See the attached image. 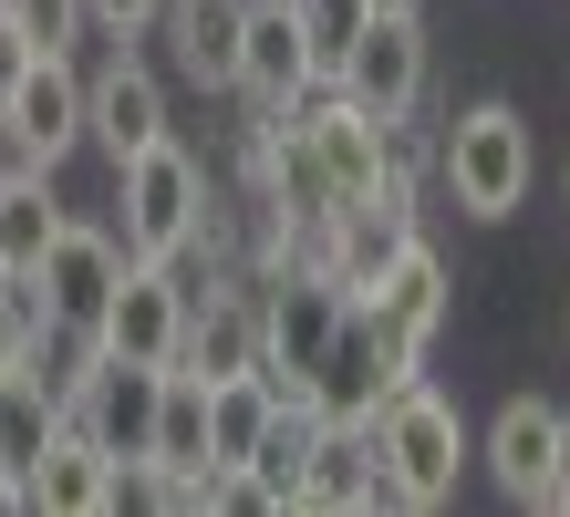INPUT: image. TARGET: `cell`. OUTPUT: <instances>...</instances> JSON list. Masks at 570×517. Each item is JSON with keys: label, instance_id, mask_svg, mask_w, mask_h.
Returning <instances> with one entry per match:
<instances>
[{"label": "cell", "instance_id": "22", "mask_svg": "<svg viewBox=\"0 0 570 517\" xmlns=\"http://www.w3.org/2000/svg\"><path fill=\"white\" fill-rule=\"evenodd\" d=\"M291 21H301V42H312L322 83H332V73H343V52L363 42V21H374V0H291Z\"/></svg>", "mask_w": 570, "mask_h": 517}, {"label": "cell", "instance_id": "3", "mask_svg": "<svg viewBox=\"0 0 570 517\" xmlns=\"http://www.w3.org/2000/svg\"><path fill=\"white\" fill-rule=\"evenodd\" d=\"M115 187H125V218H115L125 259H187L197 238H208V166H197L177 135L146 146V156H125Z\"/></svg>", "mask_w": 570, "mask_h": 517}, {"label": "cell", "instance_id": "6", "mask_svg": "<svg viewBox=\"0 0 570 517\" xmlns=\"http://www.w3.org/2000/svg\"><path fill=\"white\" fill-rule=\"evenodd\" d=\"M405 372H425V362H405L374 321H363V300H353L343 331H332V352L312 362V414H322V425H374V404L405 384Z\"/></svg>", "mask_w": 570, "mask_h": 517}, {"label": "cell", "instance_id": "23", "mask_svg": "<svg viewBox=\"0 0 570 517\" xmlns=\"http://www.w3.org/2000/svg\"><path fill=\"white\" fill-rule=\"evenodd\" d=\"M0 21H11L31 52H73L83 31H94V11H83V0H0Z\"/></svg>", "mask_w": 570, "mask_h": 517}, {"label": "cell", "instance_id": "29", "mask_svg": "<svg viewBox=\"0 0 570 517\" xmlns=\"http://www.w3.org/2000/svg\"><path fill=\"white\" fill-rule=\"evenodd\" d=\"M0 280H11V249H0Z\"/></svg>", "mask_w": 570, "mask_h": 517}, {"label": "cell", "instance_id": "7", "mask_svg": "<svg viewBox=\"0 0 570 517\" xmlns=\"http://www.w3.org/2000/svg\"><path fill=\"white\" fill-rule=\"evenodd\" d=\"M259 362V280L239 269H208V280L187 290V331H177V372L197 384H228V372Z\"/></svg>", "mask_w": 570, "mask_h": 517}, {"label": "cell", "instance_id": "19", "mask_svg": "<svg viewBox=\"0 0 570 517\" xmlns=\"http://www.w3.org/2000/svg\"><path fill=\"white\" fill-rule=\"evenodd\" d=\"M52 435H62V404L31 384V372H0V476H11V487L42 466V445H52Z\"/></svg>", "mask_w": 570, "mask_h": 517}, {"label": "cell", "instance_id": "13", "mask_svg": "<svg viewBox=\"0 0 570 517\" xmlns=\"http://www.w3.org/2000/svg\"><path fill=\"white\" fill-rule=\"evenodd\" d=\"M0 115H11V135L42 166H62L83 146V73H73V52H31V73L0 93Z\"/></svg>", "mask_w": 570, "mask_h": 517}, {"label": "cell", "instance_id": "9", "mask_svg": "<svg viewBox=\"0 0 570 517\" xmlns=\"http://www.w3.org/2000/svg\"><path fill=\"white\" fill-rule=\"evenodd\" d=\"M446 310H456V280H446V259L425 249V238H405V249L384 259V280L363 290V321H374L405 362L435 352V331H446Z\"/></svg>", "mask_w": 570, "mask_h": 517}, {"label": "cell", "instance_id": "12", "mask_svg": "<svg viewBox=\"0 0 570 517\" xmlns=\"http://www.w3.org/2000/svg\"><path fill=\"white\" fill-rule=\"evenodd\" d=\"M156 384H166V362H115V352H94L83 394L62 404V425H83L115 466H136V456H146V425H156Z\"/></svg>", "mask_w": 570, "mask_h": 517}, {"label": "cell", "instance_id": "30", "mask_svg": "<svg viewBox=\"0 0 570 517\" xmlns=\"http://www.w3.org/2000/svg\"><path fill=\"white\" fill-rule=\"evenodd\" d=\"M560 331H570V321H560Z\"/></svg>", "mask_w": 570, "mask_h": 517}, {"label": "cell", "instance_id": "2", "mask_svg": "<svg viewBox=\"0 0 570 517\" xmlns=\"http://www.w3.org/2000/svg\"><path fill=\"white\" fill-rule=\"evenodd\" d=\"M435 177L466 218H509L540 177V146H529V115L519 103H466V115L435 135Z\"/></svg>", "mask_w": 570, "mask_h": 517}, {"label": "cell", "instance_id": "24", "mask_svg": "<svg viewBox=\"0 0 570 517\" xmlns=\"http://www.w3.org/2000/svg\"><path fill=\"white\" fill-rule=\"evenodd\" d=\"M31 341H42V290L11 269V280H0V372H21V362H31Z\"/></svg>", "mask_w": 570, "mask_h": 517}, {"label": "cell", "instance_id": "21", "mask_svg": "<svg viewBox=\"0 0 570 517\" xmlns=\"http://www.w3.org/2000/svg\"><path fill=\"white\" fill-rule=\"evenodd\" d=\"M52 228H62L52 177H11V187H0V249H11V269L42 259V249H52Z\"/></svg>", "mask_w": 570, "mask_h": 517}, {"label": "cell", "instance_id": "5", "mask_svg": "<svg viewBox=\"0 0 570 517\" xmlns=\"http://www.w3.org/2000/svg\"><path fill=\"white\" fill-rule=\"evenodd\" d=\"M177 331H187V280L166 259H125L115 300L94 310V352H115V362H177Z\"/></svg>", "mask_w": 570, "mask_h": 517}, {"label": "cell", "instance_id": "14", "mask_svg": "<svg viewBox=\"0 0 570 517\" xmlns=\"http://www.w3.org/2000/svg\"><path fill=\"white\" fill-rule=\"evenodd\" d=\"M21 507H31V517H115V456H105L83 425H62V435L42 445V466L21 476Z\"/></svg>", "mask_w": 570, "mask_h": 517}, {"label": "cell", "instance_id": "15", "mask_svg": "<svg viewBox=\"0 0 570 517\" xmlns=\"http://www.w3.org/2000/svg\"><path fill=\"white\" fill-rule=\"evenodd\" d=\"M301 507H394L374 425H322L312 456H301Z\"/></svg>", "mask_w": 570, "mask_h": 517}, {"label": "cell", "instance_id": "10", "mask_svg": "<svg viewBox=\"0 0 570 517\" xmlns=\"http://www.w3.org/2000/svg\"><path fill=\"white\" fill-rule=\"evenodd\" d=\"M332 83H343L363 115H384V125L415 115V103H425V11H374Z\"/></svg>", "mask_w": 570, "mask_h": 517}, {"label": "cell", "instance_id": "17", "mask_svg": "<svg viewBox=\"0 0 570 517\" xmlns=\"http://www.w3.org/2000/svg\"><path fill=\"white\" fill-rule=\"evenodd\" d=\"M550 425H560V404H540V394H509V404H498L488 476H498V497H509V507H540V487H550Z\"/></svg>", "mask_w": 570, "mask_h": 517}, {"label": "cell", "instance_id": "20", "mask_svg": "<svg viewBox=\"0 0 570 517\" xmlns=\"http://www.w3.org/2000/svg\"><path fill=\"white\" fill-rule=\"evenodd\" d=\"M271 394H259V372H228V384H208V466H249L259 435H271Z\"/></svg>", "mask_w": 570, "mask_h": 517}, {"label": "cell", "instance_id": "16", "mask_svg": "<svg viewBox=\"0 0 570 517\" xmlns=\"http://www.w3.org/2000/svg\"><path fill=\"white\" fill-rule=\"evenodd\" d=\"M239 21H249V0H166V11H156V31L177 42V73L197 93L239 83Z\"/></svg>", "mask_w": 570, "mask_h": 517}, {"label": "cell", "instance_id": "8", "mask_svg": "<svg viewBox=\"0 0 570 517\" xmlns=\"http://www.w3.org/2000/svg\"><path fill=\"white\" fill-rule=\"evenodd\" d=\"M83 146H105L115 166L146 156V146H166V83L136 62V42H115L83 73Z\"/></svg>", "mask_w": 570, "mask_h": 517}, {"label": "cell", "instance_id": "27", "mask_svg": "<svg viewBox=\"0 0 570 517\" xmlns=\"http://www.w3.org/2000/svg\"><path fill=\"white\" fill-rule=\"evenodd\" d=\"M21 73H31V42H21V31H11V21H0V93H11Z\"/></svg>", "mask_w": 570, "mask_h": 517}, {"label": "cell", "instance_id": "1", "mask_svg": "<svg viewBox=\"0 0 570 517\" xmlns=\"http://www.w3.org/2000/svg\"><path fill=\"white\" fill-rule=\"evenodd\" d=\"M374 456H384V487L394 507H446L456 497V476H466V425H456V404L425 384V372H405L384 404H374Z\"/></svg>", "mask_w": 570, "mask_h": 517}, {"label": "cell", "instance_id": "18", "mask_svg": "<svg viewBox=\"0 0 570 517\" xmlns=\"http://www.w3.org/2000/svg\"><path fill=\"white\" fill-rule=\"evenodd\" d=\"M146 466H177V476H197V466H208V384H197V372H177V362H166V384H156Z\"/></svg>", "mask_w": 570, "mask_h": 517}, {"label": "cell", "instance_id": "28", "mask_svg": "<svg viewBox=\"0 0 570 517\" xmlns=\"http://www.w3.org/2000/svg\"><path fill=\"white\" fill-rule=\"evenodd\" d=\"M374 11H425V0H374Z\"/></svg>", "mask_w": 570, "mask_h": 517}, {"label": "cell", "instance_id": "25", "mask_svg": "<svg viewBox=\"0 0 570 517\" xmlns=\"http://www.w3.org/2000/svg\"><path fill=\"white\" fill-rule=\"evenodd\" d=\"M83 11H94V31L136 42V31H156V11H166V0H83Z\"/></svg>", "mask_w": 570, "mask_h": 517}, {"label": "cell", "instance_id": "11", "mask_svg": "<svg viewBox=\"0 0 570 517\" xmlns=\"http://www.w3.org/2000/svg\"><path fill=\"white\" fill-rule=\"evenodd\" d=\"M322 83V62H312V42H301V21H291V0H249V21H239V93L249 115H291L301 93Z\"/></svg>", "mask_w": 570, "mask_h": 517}, {"label": "cell", "instance_id": "4", "mask_svg": "<svg viewBox=\"0 0 570 517\" xmlns=\"http://www.w3.org/2000/svg\"><path fill=\"white\" fill-rule=\"evenodd\" d=\"M21 280L42 290V321L94 331V310H105L115 280H125V238H115V228H94V218H62V228H52V249L31 259Z\"/></svg>", "mask_w": 570, "mask_h": 517}, {"label": "cell", "instance_id": "26", "mask_svg": "<svg viewBox=\"0 0 570 517\" xmlns=\"http://www.w3.org/2000/svg\"><path fill=\"white\" fill-rule=\"evenodd\" d=\"M550 517H570V404H560V425H550V487H540Z\"/></svg>", "mask_w": 570, "mask_h": 517}]
</instances>
